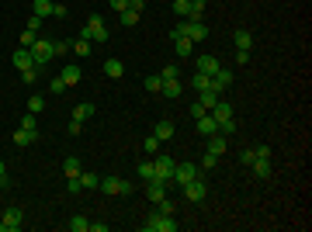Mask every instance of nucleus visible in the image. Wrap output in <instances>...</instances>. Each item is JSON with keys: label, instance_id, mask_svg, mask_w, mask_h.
Masks as SVG:
<instances>
[{"label": "nucleus", "instance_id": "obj_37", "mask_svg": "<svg viewBox=\"0 0 312 232\" xmlns=\"http://www.w3.org/2000/svg\"><path fill=\"white\" fill-rule=\"evenodd\" d=\"M143 87H146L150 94H159V87H163V80H159V73H156V77H146V80H143Z\"/></svg>", "mask_w": 312, "mask_h": 232}, {"label": "nucleus", "instance_id": "obj_29", "mask_svg": "<svg viewBox=\"0 0 312 232\" xmlns=\"http://www.w3.org/2000/svg\"><path fill=\"white\" fill-rule=\"evenodd\" d=\"M63 173H66V177H77L80 173V159L77 156H66V159H63Z\"/></svg>", "mask_w": 312, "mask_h": 232}, {"label": "nucleus", "instance_id": "obj_16", "mask_svg": "<svg viewBox=\"0 0 312 232\" xmlns=\"http://www.w3.org/2000/svg\"><path fill=\"white\" fill-rule=\"evenodd\" d=\"M208 115H212L215 121H222V118H233V104H226V101L219 97V101L212 104V111H208Z\"/></svg>", "mask_w": 312, "mask_h": 232}, {"label": "nucleus", "instance_id": "obj_17", "mask_svg": "<svg viewBox=\"0 0 312 232\" xmlns=\"http://www.w3.org/2000/svg\"><path fill=\"white\" fill-rule=\"evenodd\" d=\"M146 194H150V201L166 198V184H163V180H146Z\"/></svg>", "mask_w": 312, "mask_h": 232}, {"label": "nucleus", "instance_id": "obj_7", "mask_svg": "<svg viewBox=\"0 0 312 232\" xmlns=\"http://www.w3.org/2000/svg\"><path fill=\"white\" fill-rule=\"evenodd\" d=\"M153 166H156V177H153V180H163V184H170V177H173V166H177V163H173L170 156L163 153V156H156V159H153Z\"/></svg>", "mask_w": 312, "mask_h": 232}, {"label": "nucleus", "instance_id": "obj_4", "mask_svg": "<svg viewBox=\"0 0 312 232\" xmlns=\"http://www.w3.org/2000/svg\"><path fill=\"white\" fill-rule=\"evenodd\" d=\"M0 226H3V232H17L21 226H24V208H17V205H10L3 215H0Z\"/></svg>", "mask_w": 312, "mask_h": 232}, {"label": "nucleus", "instance_id": "obj_20", "mask_svg": "<svg viewBox=\"0 0 312 232\" xmlns=\"http://www.w3.org/2000/svg\"><path fill=\"white\" fill-rule=\"evenodd\" d=\"M153 135L159 139V142H163V139H173V121H166V118H163V121H156Z\"/></svg>", "mask_w": 312, "mask_h": 232}, {"label": "nucleus", "instance_id": "obj_39", "mask_svg": "<svg viewBox=\"0 0 312 232\" xmlns=\"http://www.w3.org/2000/svg\"><path fill=\"white\" fill-rule=\"evenodd\" d=\"M159 80H180V70H177L173 63H166V66H163V73H159Z\"/></svg>", "mask_w": 312, "mask_h": 232}, {"label": "nucleus", "instance_id": "obj_19", "mask_svg": "<svg viewBox=\"0 0 312 232\" xmlns=\"http://www.w3.org/2000/svg\"><path fill=\"white\" fill-rule=\"evenodd\" d=\"M10 139H14V146H31V142L38 139V132H28V128H17V132H14Z\"/></svg>", "mask_w": 312, "mask_h": 232}, {"label": "nucleus", "instance_id": "obj_3", "mask_svg": "<svg viewBox=\"0 0 312 232\" xmlns=\"http://www.w3.org/2000/svg\"><path fill=\"white\" fill-rule=\"evenodd\" d=\"M180 191H184V198H187L191 205H201V201L208 198V184H205L201 177H194V180H191V184H184Z\"/></svg>", "mask_w": 312, "mask_h": 232}, {"label": "nucleus", "instance_id": "obj_30", "mask_svg": "<svg viewBox=\"0 0 312 232\" xmlns=\"http://www.w3.org/2000/svg\"><path fill=\"white\" fill-rule=\"evenodd\" d=\"M208 83H212V77H205V73H198V70H194V77H191V87H194L198 94H201V90H208Z\"/></svg>", "mask_w": 312, "mask_h": 232}, {"label": "nucleus", "instance_id": "obj_24", "mask_svg": "<svg viewBox=\"0 0 312 232\" xmlns=\"http://www.w3.org/2000/svg\"><path fill=\"white\" fill-rule=\"evenodd\" d=\"M173 49H177V56H194V42L191 38H173Z\"/></svg>", "mask_w": 312, "mask_h": 232}, {"label": "nucleus", "instance_id": "obj_52", "mask_svg": "<svg viewBox=\"0 0 312 232\" xmlns=\"http://www.w3.org/2000/svg\"><path fill=\"white\" fill-rule=\"evenodd\" d=\"M201 115H208V111H205V108L194 101V104H191V118H201Z\"/></svg>", "mask_w": 312, "mask_h": 232}, {"label": "nucleus", "instance_id": "obj_23", "mask_svg": "<svg viewBox=\"0 0 312 232\" xmlns=\"http://www.w3.org/2000/svg\"><path fill=\"white\" fill-rule=\"evenodd\" d=\"M104 77H111V80L125 77V66H122L118 59H108V63H104Z\"/></svg>", "mask_w": 312, "mask_h": 232}, {"label": "nucleus", "instance_id": "obj_40", "mask_svg": "<svg viewBox=\"0 0 312 232\" xmlns=\"http://www.w3.org/2000/svg\"><path fill=\"white\" fill-rule=\"evenodd\" d=\"M122 24H125V28H132V24H139V14L125 7V10H122Z\"/></svg>", "mask_w": 312, "mask_h": 232}, {"label": "nucleus", "instance_id": "obj_47", "mask_svg": "<svg viewBox=\"0 0 312 232\" xmlns=\"http://www.w3.org/2000/svg\"><path fill=\"white\" fill-rule=\"evenodd\" d=\"M143 149H146V153H156V149H159V139H156V135L143 139Z\"/></svg>", "mask_w": 312, "mask_h": 232}, {"label": "nucleus", "instance_id": "obj_13", "mask_svg": "<svg viewBox=\"0 0 312 232\" xmlns=\"http://www.w3.org/2000/svg\"><path fill=\"white\" fill-rule=\"evenodd\" d=\"M233 45H236V49H246V52H253V35H250L246 28H236V31H233Z\"/></svg>", "mask_w": 312, "mask_h": 232}, {"label": "nucleus", "instance_id": "obj_54", "mask_svg": "<svg viewBox=\"0 0 312 232\" xmlns=\"http://www.w3.org/2000/svg\"><path fill=\"white\" fill-rule=\"evenodd\" d=\"M87 232H108V226H104V222H90V229Z\"/></svg>", "mask_w": 312, "mask_h": 232}, {"label": "nucleus", "instance_id": "obj_44", "mask_svg": "<svg viewBox=\"0 0 312 232\" xmlns=\"http://www.w3.org/2000/svg\"><path fill=\"white\" fill-rule=\"evenodd\" d=\"M66 191H70V194H80V191H83V184H80V173H77V177H66Z\"/></svg>", "mask_w": 312, "mask_h": 232}, {"label": "nucleus", "instance_id": "obj_32", "mask_svg": "<svg viewBox=\"0 0 312 232\" xmlns=\"http://www.w3.org/2000/svg\"><path fill=\"white\" fill-rule=\"evenodd\" d=\"M139 177H143V180H153V177H156L153 159H143V163H139Z\"/></svg>", "mask_w": 312, "mask_h": 232}, {"label": "nucleus", "instance_id": "obj_10", "mask_svg": "<svg viewBox=\"0 0 312 232\" xmlns=\"http://www.w3.org/2000/svg\"><path fill=\"white\" fill-rule=\"evenodd\" d=\"M10 63H14V66H17V73H21V70H31V66H35V56H31V49H24V45H21V49L10 56Z\"/></svg>", "mask_w": 312, "mask_h": 232}, {"label": "nucleus", "instance_id": "obj_6", "mask_svg": "<svg viewBox=\"0 0 312 232\" xmlns=\"http://www.w3.org/2000/svg\"><path fill=\"white\" fill-rule=\"evenodd\" d=\"M101 191L104 194H136L132 180H122V177H104L101 180Z\"/></svg>", "mask_w": 312, "mask_h": 232}, {"label": "nucleus", "instance_id": "obj_33", "mask_svg": "<svg viewBox=\"0 0 312 232\" xmlns=\"http://www.w3.org/2000/svg\"><path fill=\"white\" fill-rule=\"evenodd\" d=\"M236 128H239L236 118H222V121H219V135H236Z\"/></svg>", "mask_w": 312, "mask_h": 232}, {"label": "nucleus", "instance_id": "obj_51", "mask_svg": "<svg viewBox=\"0 0 312 232\" xmlns=\"http://www.w3.org/2000/svg\"><path fill=\"white\" fill-rule=\"evenodd\" d=\"M66 132H70V135H80V132H83V121H77V118H73V121H70V128H66Z\"/></svg>", "mask_w": 312, "mask_h": 232}, {"label": "nucleus", "instance_id": "obj_38", "mask_svg": "<svg viewBox=\"0 0 312 232\" xmlns=\"http://www.w3.org/2000/svg\"><path fill=\"white\" fill-rule=\"evenodd\" d=\"M215 166H219V156H212V153H205L201 163H198V170H215Z\"/></svg>", "mask_w": 312, "mask_h": 232}, {"label": "nucleus", "instance_id": "obj_34", "mask_svg": "<svg viewBox=\"0 0 312 232\" xmlns=\"http://www.w3.org/2000/svg\"><path fill=\"white\" fill-rule=\"evenodd\" d=\"M201 14H205V0H191V14H187V21H201Z\"/></svg>", "mask_w": 312, "mask_h": 232}, {"label": "nucleus", "instance_id": "obj_42", "mask_svg": "<svg viewBox=\"0 0 312 232\" xmlns=\"http://www.w3.org/2000/svg\"><path fill=\"white\" fill-rule=\"evenodd\" d=\"M73 52H77V56H90V42H87V38H77V42H73Z\"/></svg>", "mask_w": 312, "mask_h": 232}, {"label": "nucleus", "instance_id": "obj_50", "mask_svg": "<svg viewBox=\"0 0 312 232\" xmlns=\"http://www.w3.org/2000/svg\"><path fill=\"white\" fill-rule=\"evenodd\" d=\"M129 10H136V14H143V10H146V0H129Z\"/></svg>", "mask_w": 312, "mask_h": 232}, {"label": "nucleus", "instance_id": "obj_1", "mask_svg": "<svg viewBox=\"0 0 312 232\" xmlns=\"http://www.w3.org/2000/svg\"><path fill=\"white\" fill-rule=\"evenodd\" d=\"M80 38H87V42H108V28H104V17H101V14H94V17L87 21V28L80 31Z\"/></svg>", "mask_w": 312, "mask_h": 232}, {"label": "nucleus", "instance_id": "obj_2", "mask_svg": "<svg viewBox=\"0 0 312 232\" xmlns=\"http://www.w3.org/2000/svg\"><path fill=\"white\" fill-rule=\"evenodd\" d=\"M143 232H177V222H173V215H159V212H153V215L143 222Z\"/></svg>", "mask_w": 312, "mask_h": 232}, {"label": "nucleus", "instance_id": "obj_36", "mask_svg": "<svg viewBox=\"0 0 312 232\" xmlns=\"http://www.w3.org/2000/svg\"><path fill=\"white\" fill-rule=\"evenodd\" d=\"M87 229H90V222H87L83 215H73V219H70V232H87Z\"/></svg>", "mask_w": 312, "mask_h": 232}, {"label": "nucleus", "instance_id": "obj_25", "mask_svg": "<svg viewBox=\"0 0 312 232\" xmlns=\"http://www.w3.org/2000/svg\"><path fill=\"white\" fill-rule=\"evenodd\" d=\"M215 101H219V94H215V90H212V87H208V90H201V94H198V104H201V108H205V111H212V104H215Z\"/></svg>", "mask_w": 312, "mask_h": 232}, {"label": "nucleus", "instance_id": "obj_22", "mask_svg": "<svg viewBox=\"0 0 312 232\" xmlns=\"http://www.w3.org/2000/svg\"><path fill=\"white\" fill-rule=\"evenodd\" d=\"M31 14L35 17H49L52 14V0H31Z\"/></svg>", "mask_w": 312, "mask_h": 232}, {"label": "nucleus", "instance_id": "obj_5", "mask_svg": "<svg viewBox=\"0 0 312 232\" xmlns=\"http://www.w3.org/2000/svg\"><path fill=\"white\" fill-rule=\"evenodd\" d=\"M194 177H201V170H198L194 163H177V166H173V177H170V180H173L177 187H184V184H191Z\"/></svg>", "mask_w": 312, "mask_h": 232}, {"label": "nucleus", "instance_id": "obj_15", "mask_svg": "<svg viewBox=\"0 0 312 232\" xmlns=\"http://www.w3.org/2000/svg\"><path fill=\"white\" fill-rule=\"evenodd\" d=\"M59 77L66 80V87H73V83H80V80H83V70H80L77 63H66V66H63V73H59Z\"/></svg>", "mask_w": 312, "mask_h": 232}, {"label": "nucleus", "instance_id": "obj_45", "mask_svg": "<svg viewBox=\"0 0 312 232\" xmlns=\"http://www.w3.org/2000/svg\"><path fill=\"white\" fill-rule=\"evenodd\" d=\"M173 10H177L180 17H187V14H191V0H173Z\"/></svg>", "mask_w": 312, "mask_h": 232}, {"label": "nucleus", "instance_id": "obj_49", "mask_svg": "<svg viewBox=\"0 0 312 232\" xmlns=\"http://www.w3.org/2000/svg\"><path fill=\"white\" fill-rule=\"evenodd\" d=\"M236 63L246 66V63H250V52H246V49H236Z\"/></svg>", "mask_w": 312, "mask_h": 232}, {"label": "nucleus", "instance_id": "obj_9", "mask_svg": "<svg viewBox=\"0 0 312 232\" xmlns=\"http://www.w3.org/2000/svg\"><path fill=\"white\" fill-rule=\"evenodd\" d=\"M31 56H35V66L49 63V59H52V42H49V38H38V42L31 45Z\"/></svg>", "mask_w": 312, "mask_h": 232}, {"label": "nucleus", "instance_id": "obj_35", "mask_svg": "<svg viewBox=\"0 0 312 232\" xmlns=\"http://www.w3.org/2000/svg\"><path fill=\"white\" fill-rule=\"evenodd\" d=\"M42 108H45V97H42V94H31V97H28V111H31V115H38Z\"/></svg>", "mask_w": 312, "mask_h": 232}, {"label": "nucleus", "instance_id": "obj_43", "mask_svg": "<svg viewBox=\"0 0 312 232\" xmlns=\"http://www.w3.org/2000/svg\"><path fill=\"white\" fill-rule=\"evenodd\" d=\"M38 73H42V66H31V70H21V80H24V83H35V80H38Z\"/></svg>", "mask_w": 312, "mask_h": 232}, {"label": "nucleus", "instance_id": "obj_18", "mask_svg": "<svg viewBox=\"0 0 312 232\" xmlns=\"http://www.w3.org/2000/svg\"><path fill=\"white\" fill-rule=\"evenodd\" d=\"M250 170H253L257 177H271V173H274V163H271V156H260V159H257Z\"/></svg>", "mask_w": 312, "mask_h": 232}, {"label": "nucleus", "instance_id": "obj_26", "mask_svg": "<svg viewBox=\"0 0 312 232\" xmlns=\"http://www.w3.org/2000/svg\"><path fill=\"white\" fill-rule=\"evenodd\" d=\"M66 90H70V87H66V80H63V77H52V80H49V94H52V97H63Z\"/></svg>", "mask_w": 312, "mask_h": 232}, {"label": "nucleus", "instance_id": "obj_14", "mask_svg": "<svg viewBox=\"0 0 312 232\" xmlns=\"http://www.w3.org/2000/svg\"><path fill=\"white\" fill-rule=\"evenodd\" d=\"M219 66H222V63H219L215 56H198V66H194V70H198V73H205V77H212Z\"/></svg>", "mask_w": 312, "mask_h": 232}, {"label": "nucleus", "instance_id": "obj_12", "mask_svg": "<svg viewBox=\"0 0 312 232\" xmlns=\"http://www.w3.org/2000/svg\"><path fill=\"white\" fill-rule=\"evenodd\" d=\"M159 94H163L166 101H177V97L184 94V83H180V80H163V87H159Z\"/></svg>", "mask_w": 312, "mask_h": 232}, {"label": "nucleus", "instance_id": "obj_28", "mask_svg": "<svg viewBox=\"0 0 312 232\" xmlns=\"http://www.w3.org/2000/svg\"><path fill=\"white\" fill-rule=\"evenodd\" d=\"M80 184H83V191H97L101 187V177L97 173H80Z\"/></svg>", "mask_w": 312, "mask_h": 232}, {"label": "nucleus", "instance_id": "obj_41", "mask_svg": "<svg viewBox=\"0 0 312 232\" xmlns=\"http://www.w3.org/2000/svg\"><path fill=\"white\" fill-rule=\"evenodd\" d=\"M156 212H159V215H173V201H170V198H159V201H156Z\"/></svg>", "mask_w": 312, "mask_h": 232}, {"label": "nucleus", "instance_id": "obj_31", "mask_svg": "<svg viewBox=\"0 0 312 232\" xmlns=\"http://www.w3.org/2000/svg\"><path fill=\"white\" fill-rule=\"evenodd\" d=\"M239 159H243V166H253V163L260 159V149H257V146H250V149H243V153H239Z\"/></svg>", "mask_w": 312, "mask_h": 232}, {"label": "nucleus", "instance_id": "obj_46", "mask_svg": "<svg viewBox=\"0 0 312 232\" xmlns=\"http://www.w3.org/2000/svg\"><path fill=\"white\" fill-rule=\"evenodd\" d=\"M21 128H28V132H38V125H35V115H31V111L21 118Z\"/></svg>", "mask_w": 312, "mask_h": 232}, {"label": "nucleus", "instance_id": "obj_48", "mask_svg": "<svg viewBox=\"0 0 312 232\" xmlns=\"http://www.w3.org/2000/svg\"><path fill=\"white\" fill-rule=\"evenodd\" d=\"M70 10H66V3H52V17H66Z\"/></svg>", "mask_w": 312, "mask_h": 232}, {"label": "nucleus", "instance_id": "obj_21", "mask_svg": "<svg viewBox=\"0 0 312 232\" xmlns=\"http://www.w3.org/2000/svg\"><path fill=\"white\" fill-rule=\"evenodd\" d=\"M208 153H212V156H222V153H226V135H219V132H215V135H208Z\"/></svg>", "mask_w": 312, "mask_h": 232}, {"label": "nucleus", "instance_id": "obj_27", "mask_svg": "<svg viewBox=\"0 0 312 232\" xmlns=\"http://www.w3.org/2000/svg\"><path fill=\"white\" fill-rule=\"evenodd\" d=\"M73 118H77V121H90V118H94V104H77V108H73Z\"/></svg>", "mask_w": 312, "mask_h": 232}, {"label": "nucleus", "instance_id": "obj_55", "mask_svg": "<svg viewBox=\"0 0 312 232\" xmlns=\"http://www.w3.org/2000/svg\"><path fill=\"white\" fill-rule=\"evenodd\" d=\"M111 7H115V10H118V14H122V10H125V7H129V0H111Z\"/></svg>", "mask_w": 312, "mask_h": 232}, {"label": "nucleus", "instance_id": "obj_11", "mask_svg": "<svg viewBox=\"0 0 312 232\" xmlns=\"http://www.w3.org/2000/svg\"><path fill=\"white\" fill-rule=\"evenodd\" d=\"M194 128H198V135H205V139H208V135H215V132H219V121H215L212 115H201V118H194Z\"/></svg>", "mask_w": 312, "mask_h": 232}, {"label": "nucleus", "instance_id": "obj_8", "mask_svg": "<svg viewBox=\"0 0 312 232\" xmlns=\"http://www.w3.org/2000/svg\"><path fill=\"white\" fill-rule=\"evenodd\" d=\"M208 87H212V90H215V94L222 97V90H226V87H233V70H226V66H219V70L212 73V83H208Z\"/></svg>", "mask_w": 312, "mask_h": 232}, {"label": "nucleus", "instance_id": "obj_53", "mask_svg": "<svg viewBox=\"0 0 312 232\" xmlns=\"http://www.w3.org/2000/svg\"><path fill=\"white\" fill-rule=\"evenodd\" d=\"M10 180H7V166H3V159H0V187H7Z\"/></svg>", "mask_w": 312, "mask_h": 232}]
</instances>
